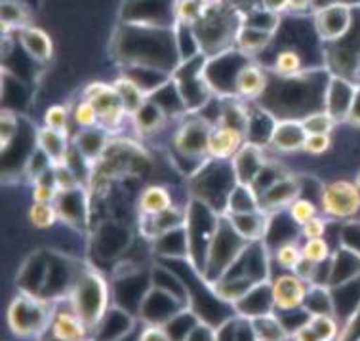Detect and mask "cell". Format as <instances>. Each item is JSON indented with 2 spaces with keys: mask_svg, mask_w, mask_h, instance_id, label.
<instances>
[{
  "mask_svg": "<svg viewBox=\"0 0 360 341\" xmlns=\"http://www.w3.org/2000/svg\"><path fill=\"white\" fill-rule=\"evenodd\" d=\"M112 50L122 67H151L174 75L181 63L176 27L141 25L122 21L115 37Z\"/></svg>",
  "mask_w": 360,
  "mask_h": 341,
  "instance_id": "1",
  "label": "cell"
},
{
  "mask_svg": "<svg viewBox=\"0 0 360 341\" xmlns=\"http://www.w3.org/2000/svg\"><path fill=\"white\" fill-rule=\"evenodd\" d=\"M332 75L322 71H303L294 77H271L267 90L257 103L276 120L281 118H303L311 112L324 109L326 88Z\"/></svg>",
  "mask_w": 360,
  "mask_h": 341,
  "instance_id": "2",
  "label": "cell"
},
{
  "mask_svg": "<svg viewBox=\"0 0 360 341\" xmlns=\"http://www.w3.org/2000/svg\"><path fill=\"white\" fill-rule=\"evenodd\" d=\"M243 12H238L227 2H217L204 8L197 23H193V33L197 37L200 52L206 58H214L236 48V39L243 29Z\"/></svg>",
  "mask_w": 360,
  "mask_h": 341,
  "instance_id": "3",
  "label": "cell"
},
{
  "mask_svg": "<svg viewBox=\"0 0 360 341\" xmlns=\"http://www.w3.org/2000/svg\"><path fill=\"white\" fill-rule=\"evenodd\" d=\"M236 184L238 181L231 160L208 158L193 174L191 191H193V198L210 206L217 214H225L231 191L235 189Z\"/></svg>",
  "mask_w": 360,
  "mask_h": 341,
  "instance_id": "4",
  "label": "cell"
},
{
  "mask_svg": "<svg viewBox=\"0 0 360 341\" xmlns=\"http://www.w3.org/2000/svg\"><path fill=\"white\" fill-rule=\"evenodd\" d=\"M250 243L236 233V229L231 225L229 217L221 214L217 221L216 233L212 236V243L206 252V262H204L202 275L206 276L208 283H217L231 265L243 256L244 250L248 248Z\"/></svg>",
  "mask_w": 360,
  "mask_h": 341,
  "instance_id": "5",
  "label": "cell"
},
{
  "mask_svg": "<svg viewBox=\"0 0 360 341\" xmlns=\"http://www.w3.org/2000/svg\"><path fill=\"white\" fill-rule=\"evenodd\" d=\"M71 307L88 324V328H98L109 311V290L103 276L92 269L77 275L71 288Z\"/></svg>",
  "mask_w": 360,
  "mask_h": 341,
  "instance_id": "6",
  "label": "cell"
},
{
  "mask_svg": "<svg viewBox=\"0 0 360 341\" xmlns=\"http://www.w3.org/2000/svg\"><path fill=\"white\" fill-rule=\"evenodd\" d=\"M204 63H206V56H197L181 61L172 75L174 86L187 112L200 111L214 94L204 77Z\"/></svg>",
  "mask_w": 360,
  "mask_h": 341,
  "instance_id": "7",
  "label": "cell"
},
{
  "mask_svg": "<svg viewBox=\"0 0 360 341\" xmlns=\"http://www.w3.org/2000/svg\"><path fill=\"white\" fill-rule=\"evenodd\" d=\"M214 124L197 112H189L174 136V151L185 160L202 166L208 160V139Z\"/></svg>",
  "mask_w": 360,
  "mask_h": 341,
  "instance_id": "8",
  "label": "cell"
},
{
  "mask_svg": "<svg viewBox=\"0 0 360 341\" xmlns=\"http://www.w3.org/2000/svg\"><path fill=\"white\" fill-rule=\"evenodd\" d=\"M8 324L13 334L21 337L42 334L52 324L46 303L31 294L18 295L8 309Z\"/></svg>",
  "mask_w": 360,
  "mask_h": 341,
  "instance_id": "9",
  "label": "cell"
},
{
  "mask_svg": "<svg viewBox=\"0 0 360 341\" xmlns=\"http://www.w3.org/2000/svg\"><path fill=\"white\" fill-rule=\"evenodd\" d=\"M248 61V56H244L238 48H233L229 52H223L214 58H206L204 77L208 80L212 92L217 96H225V98H233L236 77Z\"/></svg>",
  "mask_w": 360,
  "mask_h": 341,
  "instance_id": "10",
  "label": "cell"
},
{
  "mask_svg": "<svg viewBox=\"0 0 360 341\" xmlns=\"http://www.w3.org/2000/svg\"><path fill=\"white\" fill-rule=\"evenodd\" d=\"M313 25L314 33L322 42L326 44L338 42L343 37H347L353 29V6L341 0L326 2L314 10Z\"/></svg>",
  "mask_w": 360,
  "mask_h": 341,
  "instance_id": "11",
  "label": "cell"
},
{
  "mask_svg": "<svg viewBox=\"0 0 360 341\" xmlns=\"http://www.w3.org/2000/svg\"><path fill=\"white\" fill-rule=\"evenodd\" d=\"M321 210L332 219H349L359 214L360 193L354 181L335 179L322 185Z\"/></svg>",
  "mask_w": 360,
  "mask_h": 341,
  "instance_id": "12",
  "label": "cell"
},
{
  "mask_svg": "<svg viewBox=\"0 0 360 341\" xmlns=\"http://www.w3.org/2000/svg\"><path fill=\"white\" fill-rule=\"evenodd\" d=\"M122 21L176 27V0H128L122 8Z\"/></svg>",
  "mask_w": 360,
  "mask_h": 341,
  "instance_id": "13",
  "label": "cell"
},
{
  "mask_svg": "<svg viewBox=\"0 0 360 341\" xmlns=\"http://www.w3.org/2000/svg\"><path fill=\"white\" fill-rule=\"evenodd\" d=\"M84 98L90 99L94 107L98 109L99 124L103 126L105 130L115 131L118 130L126 117H130L126 112L122 101L118 98L117 90L112 84H105V82H94V84L86 86Z\"/></svg>",
  "mask_w": 360,
  "mask_h": 341,
  "instance_id": "14",
  "label": "cell"
},
{
  "mask_svg": "<svg viewBox=\"0 0 360 341\" xmlns=\"http://www.w3.org/2000/svg\"><path fill=\"white\" fill-rule=\"evenodd\" d=\"M303 185L292 174H284L275 184L259 193V208L267 214H278L282 208H288L295 198L302 197Z\"/></svg>",
  "mask_w": 360,
  "mask_h": 341,
  "instance_id": "15",
  "label": "cell"
},
{
  "mask_svg": "<svg viewBox=\"0 0 360 341\" xmlns=\"http://www.w3.org/2000/svg\"><path fill=\"white\" fill-rule=\"evenodd\" d=\"M248 141V136L243 128L216 122L208 139V158L214 160H231Z\"/></svg>",
  "mask_w": 360,
  "mask_h": 341,
  "instance_id": "16",
  "label": "cell"
},
{
  "mask_svg": "<svg viewBox=\"0 0 360 341\" xmlns=\"http://www.w3.org/2000/svg\"><path fill=\"white\" fill-rule=\"evenodd\" d=\"M271 288H273L275 309H278V311L288 313V311H297L305 305L309 284L294 271L288 275L276 276V281L271 284Z\"/></svg>",
  "mask_w": 360,
  "mask_h": 341,
  "instance_id": "17",
  "label": "cell"
},
{
  "mask_svg": "<svg viewBox=\"0 0 360 341\" xmlns=\"http://www.w3.org/2000/svg\"><path fill=\"white\" fill-rule=\"evenodd\" d=\"M356 92H359V86H354L353 80L332 75L326 88V98H324V111L330 112L335 118V122H345L356 98Z\"/></svg>",
  "mask_w": 360,
  "mask_h": 341,
  "instance_id": "18",
  "label": "cell"
},
{
  "mask_svg": "<svg viewBox=\"0 0 360 341\" xmlns=\"http://www.w3.org/2000/svg\"><path fill=\"white\" fill-rule=\"evenodd\" d=\"M53 204L58 208L61 221H65L67 225H71L75 229H86L88 214H90V200H88V193L82 187L67 191V193H59L58 200Z\"/></svg>",
  "mask_w": 360,
  "mask_h": 341,
  "instance_id": "19",
  "label": "cell"
},
{
  "mask_svg": "<svg viewBox=\"0 0 360 341\" xmlns=\"http://www.w3.org/2000/svg\"><path fill=\"white\" fill-rule=\"evenodd\" d=\"M307 139V131L300 118H281L276 120L269 147L278 153H300Z\"/></svg>",
  "mask_w": 360,
  "mask_h": 341,
  "instance_id": "20",
  "label": "cell"
},
{
  "mask_svg": "<svg viewBox=\"0 0 360 341\" xmlns=\"http://www.w3.org/2000/svg\"><path fill=\"white\" fill-rule=\"evenodd\" d=\"M231 165H233L238 184H246L254 187L256 179L263 172L265 165H267V160L263 157V147L257 143H252V141H246L243 145V149L231 158Z\"/></svg>",
  "mask_w": 360,
  "mask_h": 341,
  "instance_id": "21",
  "label": "cell"
},
{
  "mask_svg": "<svg viewBox=\"0 0 360 341\" xmlns=\"http://www.w3.org/2000/svg\"><path fill=\"white\" fill-rule=\"evenodd\" d=\"M229 217L231 225L235 227L236 233L244 236L248 243H262L263 238L269 235L271 229V221L275 214H267L263 210H252V212H233V214H225Z\"/></svg>",
  "mask_w": 360,
  "mask_h": 341,
  "instance_id": "22",
  "label": "cell"
},
{
  "mask_svg": "<svg viewBox=\"0 0 360 341\" xmlns=\"http://www.w3.org/2000/svg\"><path fill=\"white\" fill-rule=\"evenodd\" d=\"M111 131L105 130L103 126L94 128H80L75 136V147L80 157L84 158L88 165H98L99 158L103 157L107 147L111 143Z\"/></svg>",
  "mask_w": 360,
  "mask_h": 341,
  "instance_id": "23",
  "label": "cell"
},
{
  "mask_svg": "<svg viewBox=\"0 0 360 341\" xmlns=\"http://www.w3.org/2000/svg\"><path fill=\"white\" fill-rule=\"evenodd\" d=\"M185 224H187V208L181 210L176 206H172L160 214H155V216H139V231L151 240L158 238L164 233L185 227Z\"/></svg>",
  "mask_w": 360,
  "mask_h": 341,
  "instance_id": "24",
  "label": "cell"
},
{
  "mask_svg": "<svg viewBox=\"0 0 360 341\" xmlns=\"http://www.w3.org/2000/svg\"><path fill=\"white\" fill-rule=\"evenodd\" d=\"M269 79L271 77L265 72L263 67L248 61L236 77L235 96L240 99H246V101H257L263 96V92L267 90Z\"/></svg>",
  "mask_w": 360,
  "mask_h": 341,
  "instance_id": "25",
  "label": "cell"
},
{
  "mask_svg": "<svg viewBox=\"0 0 360 341\" xmlns=\"http://www.w3.org/2000/svg\"><path fill=\"white\" fill-rule=\"evenodd\" d=\"M20 44L25 53L37 63H46L53 56V42L50 34L40 27L29 25L20 31Z\"/></svg>",
  "mask_w": 360,
  "mask_h": 341,
  "instance_id": "26",
  "label": "cell"
},
{
  "mask_svg": "<svg viewBox=\"0 0 360 341\" xmlns=\"http://www.w3.org/2000/svg\"><path fill=\"white\" fill-rule=\"evenodd\" d=\"M37 147L46 153V157L52 160L53 166L58 165H69V138L67 131L63 130H52V128H40L37 134Z\"/></svg>",
  "mask_w": 360,
  "mask_h": 341,
  "instance_id": "27",
  "label": "cell"
},
{
  "mask_svg": "<svg viewBox=\"0 0 360 341\" xmlns=\"http://www.w3.org/2000/svg\"><path fill=\"white\" fill-rule=\"evenodd\" d=\"M52 337L59 341H88L90 328L75 311H63L52 319Z\"/></svg>",
  "mask_w": 360,
  "mask_h": 341,
  "instance_id": "28",
  "label": "cell"
},
{
  "mask_svg": "<svg viewBox=\"0 0 360 341\" xmlns=\"http://www.w3.org/2000/svg\"><path fill=\"white\" fill-rule=\"evenodd\" d=\"M338 335V322L332 315H311L295 330V341H334Z\"/></svg>",
  "mask_w": 360,
  "mask_h": 341,
  "instance_id": "29",
  "label": "cell"
},
{
  "mask_svg": "<svg viewBox=\"0 0 360 341\" xmlns=\"http://www.w3.org/2000/svg\"><path fill=\"white\" fill-rule=\"evenodd\" d=\"M168 120V112L164 111L162 107L158 105L155 99H147L141 109H139L134 117H131V122H134V128L138 131V136H153L157 134Z\"/></svg>",
  "mask_w": 360,
  "mask_h": 341,
  "instance_id": "30",
  "label": "cell"
},
{
  "mask_svg": "<svg viewBox=\"0 0 360 341\" xmlns=\"http://www.w3.org/2000/svg\"><path fill=\"white\" fill-rule=\"evenodd\" d=\"M275 39V31L257 29V27H250L243 23V29H240V33H238V39H236V48H238L244 56L254 58L257 53H262Z\"/></svg>",
  "mask_w": 360,
  "mask_h": 341,
  "instance_id": "31",
  "label": "cell"
},
{
  "mask_svg": "<svg viewBox=\"0 0 360 341\" xmlns=\"http://www.w3.org/2000/svg\"><path fill=\"white\" fill-rule=\"evenodd\" d=\"M172 206H174V198L164 185H149L139 195V216H155V214L168 210Z\"/></svg>",
  "mask_w": 360,
  "mask_h": 341,
  "instance_id": "32",
  "label": "cell"
},
{
  "mask_svg": "<svg viewBox=\"0 0 360 341\" xmlns=\"http://www.w3.org/2000/svg\"><path fill=\"white\" fill-rule=\"evenodd\" d=\"M332 281L338 284L349 283L351 278L360 275V254L353 252V250L343 248L338 252L332 259Z\"/></svg>",
  "mask_w": 360,
  "mask_h": 341,
  "instance_id": "33",
  "label": "cell"
},
{
  "mask_svg": "<svg viewBox=\"0 0 360 341\" xmlns=\"http://www.w3.org/2000/svg\"><path fill=\"white\" fill-rule=\"evenodd\" d=\"M0 21L2 29L10 31H21L31 25V12L21 0H2L0 4Z\"/></svg>",
  "mask_w": 360,
  "mask_h": 341,
  "instance_id": "34",
  "label": "cell"
},
{
  "mask_svg": "<svg viewBox=\"0 0 360 341\" xmlns=\"http://www.w3.org/2000/svg\"><path fill=\"white\" fill-rule=\"evenodd\" d=\"M112 86H115L118 98L122 101V105H124L126 112L130 115V118L134 117V115L141 109V105H143L145 101L149 99V96H147L130 77H126V75L118 77V79L112 82Z\"/></svg>",
  "mask_w": 360,
  "mask_h": 341,
  "instance_id": "35",
  "label": "cell"
},
{
  "mask_svg": "<svg viewBox=\"0 0 360 341\" xmlns=\"http://www.w3.org/2000/svg\"><path fill=\"white\" fill-rule=\"evenodd\" d=\"M250 322H252V328H254L257 341H286V337H288V332L282 326L281 319L271 315V313L250 319Z\"/></svg>",
  "mask_w": 360,
  "mask_h": 341,
  "instance_id": "36",
  "label": "cell"
},
{
  "mask_svg": "<svg viewBox=\"0 0 360 341\" xmlns=\"http://www.w3.org/2000/svg\"><path fill=\"white\" fill-rule=\"evenodd\" d=\"M252 210H262V208H259V195H257L256 189H254L252 185L236 184L235 189L231 191L225 214Z\"/></svg>",
  "mask_w": 360,
  "mask_h": 341,
  "instance_id": "37",
  "label": "cell"
},
{
  "mask_svg": "<svg viewBox=\"0 0 360 341\" xmlns=\"http://www.w3.org/2000/svg\"><path fill=\"white\" fill-rule=\"evenodd\" d=\"M303 71H305L303 56L295 48H282L281 52L275 56L273 72L278 77H294V75H300Z\"/></svg>",
  "mask_w": 360,
  "mask_h": 341,
  "instance_id": "38",
  "label": "cell"
},
{
  "mask_svg": "<svg viewBox=\"0 0 360 341\" xmlns=\"http://www.w3.org/2000/svg\"><path fill=\"white\" fill-rule=\"evenodd\" d=\"M59 219L56 204L48 202H33L29 208V224L34 229H50Z\"/></svg>",
  "mask_w": 360,
  "mask_h": 341,
  "instance_id": "39",
  "label": "cell"
},
{
  "mask_svg": "<svg viewBox=\"0 0 360 341\" xmlns=\"http://www.w3.org/2000/svg\"><path fill=\"white\" fill-rule=\"evenodd\" d=\"M303 307H305L309 315H332V300H330V294L324 292L321 284L313 286V288H309Z\"/></svg>",
  "mask_w": 360,
  "mask_h": 341,
  "instance_id": "40",
  "label": "cell"
},
{
  "mask_svg": "<svg viewBox=\"0 0 360 341\" xmlns=\"http://www.w3.org/2000/svg\"><path fill=\"white\" fill-rule=\"evenodd\" d=\"M286 214L288 217L294 221L295 225H305L309 219H313V217L319 216V206L311 200V198H295L294 202L290 204L288 208H286Z\"/></svg>",
  "mask_w": 360,
  "mask_h": 341,
  "instance_id": "41",
  "label": "cell"
},
{
  "mask_svg": "<svg viewBox=\"0 0 360 341\" xmlns=\"http://www.w3.org/2000/svg\"><path fill=\"white\" fill-rule=\"evenodd\" d=\"M276 263L281 265L282 269L286 271H295V267L300 265V262L303 259L302 248L297 246V243H292V240H286L276 246L275 252Z\"/></svg>",
  "mask_w": 360,
  "mask_h": 341,
  "instance_id": "42",
  "label": "cell"
},
{
  "mask_svg": "<svg viewBox=\"0 0 360 341\" xmlns=\"http://www.w3.org/2000/svg\"><path fill=\"white\" fill-rule=\"evenodd\" d=\"M335 124H338L335 118L328 111H324V109L322 111L311 112V115L303 118V126H305L307 134H332Z\"/></svg>",
  "mask_w": 360,
  "mask_h": 341,
  "instance_id": "43",
  "label": "cell"
},
{
  "mask_svg": "<svg viewBox=\"0 0 360 341\" xmlns=\"http://www.w3.org/2000/svg\"><path fill=\"white\" fill-rule=\"evenodd\" d=\"M72 120H75V124L79 126V128H94V126H99L98 109L94 107L90 99L84 98L72 109Z\"/></svg>",
  "mask_w": 360,
  "mask_h": 341,
  "instance_id": "44",
  "label": "cell"
},
{
  "mask_svg": "<svg viewBox=\"0 0 360 341\" xmlns=\"http://www.w3.org/2000/svg\"><path fill=\"white\" fill-rule=\"evenodd\" d=\"M18 124H20L18 115L12 109H4L2 115H0V147H2V151H6L10 143L13 141V138H15Z\"/></svg>",
  "mask_w": 360,
  "mask_h": 341,
  "instance_id": "45",
  "label": "cell"
},
{
  "mask_svg": "<svg viewBox=\"0 0 360 341\" xmlns=\"http://www.w3.org/2000/svg\"><path fill=\"white\" fill-rule=\"evenodd\" d=\"M204 6L198 0H176V20L177 23L193 25L202 15Z\"/></svg>",
  "mask_w": 360,
  "mask_h": 341,
  "instance_id": "46",
  "label": "cell"
},
{
  "mask_svg": "<svg viewBox=\"0 0 360 341\" xmlns=\"http://www.w3.org/2000/svg\"><path fill=\"white\" fill-rule=\"evenodd\" d=\"M53 181L59 193H67V191H75L80 187L79 177L69 165L53 166Z\"/></svg>",
  "mask_w": 360,
  "mask_h": 341,
  "instance_id": "47",
  "label": "cell"
},
{
  "mask_svg": "<svg viewBox=\"0 0 360 341\" xmlns=\"http://www.w3.org/2000/svg\"><path fill=\"white\" fill-rule=\"evenodd\" d=\"M303 257L313 263H326L330 257V246L324 238H309L302 246Z\"/></svg>",
  "mask_w": 360,
  "mask_h": 341,
  "instance_id": "48",
  "label": "cell"
},
{
  "mask_svg": "<svg viewBox=\"0 0 360 341\" xmlns=\"http://www.w3.org/2000/svg\"><path fill=\"white\" fill-rule=\"evenodd\" d=\"M330 147H332V134H307L303 153H309L313 157H321V155L330 151Z\"/></svg>",
  "mask_w": 360,
  "mask_h": 341,
  "instance_id": "49",
  "label": "cell"
},
{
  "mask_svg": "<svg viewBox=\"0 0 360 341\" xmlns=\"http://www.w3.org/2000/svg\"><path fill=\"white\" fill-rule=\"evenodd\" d=\"M44 126L52 128V130H63L67 131V120H69V109L65 105H52L48 107L44 112Z\"/></svg>",
  "mask_w": 360,
  "mask_h": 341,
  "instance_id": "50",
  "label": "cell"
},
{
  "mask_svg": "<svg viewBox=\"0 0 360 341\" xmlns=\"http://www.w3.org/2000/svg\"><path fill=\"white\" fill-rule=\"evenodd\" d=\"M324 233H326V221L321 216L313 217V219H309L307 224L302 225V235L305 240H309V238H324Z\"/></svg>",
  "mask_w": 360,
  "mask_h": 341,
  "instance_id": "51",
  "label": "cell"
},
{
  "mask_svg": "<svg viewBox=\"0 0 360 341\" xmlns=\"http://www.w3.org/2000/svg\"><path fill=\"white\" fill-rule=\"evenodd\" d=\"M184 341H217V332L210 328L208 324H193Z\"/></svg>",
  "mask_w": 360,
  "mask_h": 341,
  "instance_id": "52",
  "label": "cell"
},
{
  "mask_svg": "<svg viewBox=\"0 0 360 341\" xmlns=\"http://www.w3.org/2000/svg\"><path fill=\"white\" fill-rule=\"evenodd\" d=\"M138 341H174L172 334L166 328H162L160 324H151L141 332Z\"/></svg>",
  "mask_w": 360,
  "mask_h": 341,
  "instance_id": "53",
  "label": "cell"
},
{
  "mask_svg": "<svg viewBox=\"0 0 360 341\" xmlns=\"http://www.w3.org/2000/svg\"><path fill=\"white\" fill-rule=\"evenodd\" d=\"M356 243H360V224H347L343 227V246L354 252Z\"/></svg>",
  "mask_w": 360,
  "mask_h": 341,
  "instance_id": "54",
  "label": "cell"
},
{
  "mask_svg": "<svg viewBox=\"0 0 360 341\" xmlns=\"http://www.w3.org/2000/svg\"><path fill=\"white\" fill-rule=\"evenodd\" d=\"M273 13H284L290 10V0H262V6Z\"/></svg>",
  "mask_w": 360,
  "mask_h": 341,
  "instance_id": "55",
  "label": "cell"
},
{
  "mask_svg": "<svg viewBox=\"0 0 360 341\" xmlns=\"http://www.w3.org/2000/svg\"><path fill=\"white\" fill-rule=\"evenodd\" d=\"M223 2H227L229 6H233L235 10H238V12L243 13L262 6V0H223Z\"/></svg>",
  "mask_w": 360,
  "mask_h": 341,
  "instance_id": "56",
  "label": "cell"
},
{
  "mask_svg": "<svg viewBox=\"0 0 360 341\" xmlns=\"http://www.w3.org/2000/svg\"><path fill=\"white\" fill-rule=\"evenodd\" d=\"M347 122H351V124H360V88L359 92H356V98H354L353 107H351V112H349Z\"/></svg>",
  "mask_w": 360,
  "mask_h": 341,
  "instance_id": "57",
  "label": "cell"
},
{
  "mask_svg": "<svg viewBox=\"0 0 360 341\" xmlns=\"http://www.w3.org/2000/svg\"><path fill=\"white\" fill-rule=\"evenodd\" d=\"M313 4V0H290V12H305Z\"/></svg>",
  "mask_w": 360,
  "mask_h": 341,
  "instance_id": "58",
  "label": "cell"
},
{
  "mask_svg": "<svg viewBox=\"0 0 360 341\" xmlns=\"http://www.w3.org/2000/svg\"><path fill=\"white\" fill-rule=\"evenodd\" d=\"M354 184H356V187H359V193H360V181H359V179H354Z\"/></svg>",
  "mask_w": 360,
  "mask_h": 341,
  "instance_id": "59",
  "label": "cell"
},
{
  "mask_svg": "<svg viewBox=\"0 0 360 341\" xmlns=\"http://www.w3.org/2000/svg\"><path fill=\"white\" fill-rule=\"evenodd\" d=\"M356 179H359V181H360V172H359V176H356Z\"/></svg>",
  "mask_w": 360,
  "mask_h": 341,
  "instance_id": "60",
  "label": "cell"
}]
</instances>
